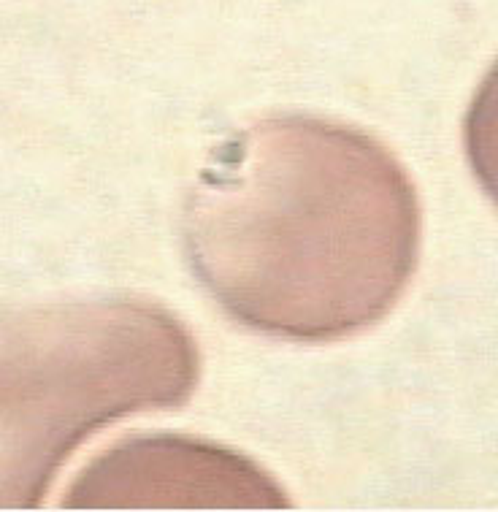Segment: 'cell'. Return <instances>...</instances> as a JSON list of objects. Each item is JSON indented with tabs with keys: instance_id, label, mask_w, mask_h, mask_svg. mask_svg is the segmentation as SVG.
<instances>
[{
	"instance_id": "obj_1",
	"label": "cell",
	"mask_w": 498,
	"mask_h": 512,
	"mask_svg": "<svg viewBox=\"0 0 498 512\" xmlns=\"http://www.w3.org/2000/svg\"><path fill=\"white\" fill-rule=\"evenodd\" d=\"M193 271L260 334L331 342L396 307L420 206L396 155L352 125L271 117L203 168L185 209Z\"/></svg>"
},
{
	"instance_id": "obj_2",
	"label": "cell",
	"mask_w": 498,
	"mask_h": 512,
	"mask_svg": "<svg viewBox=\"0 0 498 512\" xmlns=\"http://www.w3.org/2000/svg\"><path fill=\"white\" fill-rule=\"evenodd\" d=\"M198 347L144 298H95L0 315V507H36L65 458L133 412L176 407Z\"/></svg>"
},
{
	"instance_id": "obj_3",
	"label": "cell",
	"mask_w": 498,
	"mask_h": 512,
	"mask_svg": "<svg viewBox=\"0 0 498 512\" xmlns=\"http://www.w3.org/2000/svg\"><path fill=\"white\" fill-rule=\"evenodd\" d=\"M65 507H287L285 491L236 450L190 437H136L76 477Z\"/></svg>"
}]
</instances>
